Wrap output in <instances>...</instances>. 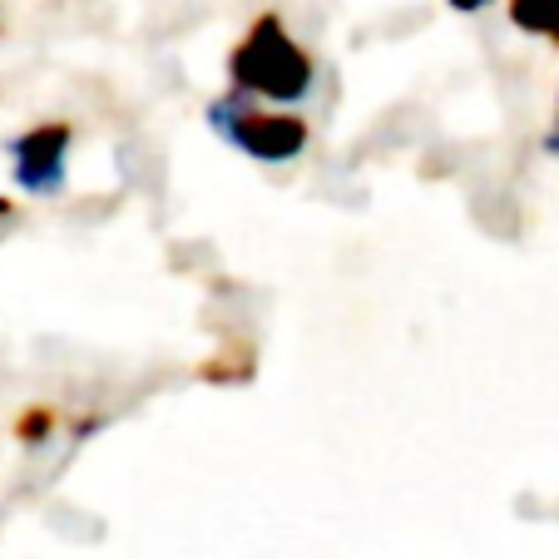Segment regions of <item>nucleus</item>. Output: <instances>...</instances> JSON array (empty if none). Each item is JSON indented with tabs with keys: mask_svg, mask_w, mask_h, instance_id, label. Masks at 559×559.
Segmentation results:
<instances>
[{
	"mask_svg": "<svg viewBox=\"0 0 559 559\" xmlns=\"http://www.w3.org/2000/svg\"><path fill=\"white\" fill-rule=\"evenodd\" d=\"M312 80L317 60L302 40H293L277 11L258 15L228 50V85L253 99H267V105H302L312 95Z\"/></svg>",
	"mask_w": 559,
	"mask_h": 559,
	"instance_id": "f257e3e1",
	"label": "nucleus"
},
{
	"mask_svg": "<svg viewBox=\"0 0 559 559\" xmlns=\"http://www.w3.org/2000/svg\"><path fill=\"white\" fill-rule=\"evenodd\" d=\"M209 129L223 139L228 148L258 158V164H293L307 148L312 129L302 115H283V109H263L253 95L228 90L209 105Z\"/></svg>",
	"mask_w": 559,
	"mask_h": 559,
	"instance_id": "f03ea898",
	"label": "nucleus"
},
{
	"mask_svg": "<svg viewBox=\"0 0 559 559\" xmlns=\"http://www.w3.org/2000/svg\"><path fill=\"white\" fill-rule=\"evenodd\" d=\"M74 129L64 119H45V124H31L25 134L5 139V154H11V174L31 199H55L70 179L64 158H70Z\"/></svg>",
	"mask_w": 559,
	"mask_h": 559,
	"instance_id": "7ed1b4c3",
	"label": "nucleus"
},
{
	"mask_svg": "<svg viewBox=\"0 0 559 559\" xmlns=\"http://www.w3.org/2000/svg\"><path fill=\"white\" fill-rule=\"evenodd\" d=\"M506 15L520 35L535 40H555L559 31V0H506Z\"/></svg>",
	"mask_w": 559,
	"mask_h": 559,
	"instance_id": "20e7f679",
	"label": "nucleus"
},
{
	"mask_svg": "<svg viewBox=\"0 0 559 559\" xmlns=\"http://www.w3.org/2000/svg\"><path fill=\"white\" fill-rule=\"evenodd\" d=\"M50 431H55V412H50V406H31V412L15 421V441H25V445L50 441Z\"/></svg>",
	"mask_w": 559,
	"mask_h": 559,
	"instance_id": "39448f33",
	"label": "nucleus"
},
{
	"mask_svg": "<svg viewBox=\"0 0 559 559\" xmlns=\"http://www.w3.org/2000/svg\"><path fill=\"white\" fill-rule=\"evenodd\" d=\"M539 148H545V154H555V158H559V105H555V124L545 129V139H539Z\"/></svg>",
	"mask_w": 559,
	"mask_h": 559,
	"instance_id": "423d86ee",
	"label": "nucleus"
},
{
	"mask_svg": "<svg viewBox=\"0 0 559 559\" xmlns=\"http://www.w3.org/2000/svg\"><path fill=\"white\" fill-rule=\"evenodd\" d=\"M445 5H451V11H461V15H475V11H486L490 0H445Z\"/></svg>",
	"mask_w": 559,
	"mask_h": 559,
	"instance_id": "0eeeda50",
	"label": "nucleus"
},
{
	"mask_svg": "<svg viewBox=\"0 0 559 559\" xmlns=\"http://www.w3.org/2000/svg\"><path fill=\"white\" fill-rule=\"evenodd\" d=\"M555 50H559V31H555Z\"/></svg>",
	"mask_w": 559,
	"mask_h": 559,
	"instance_id": "6e6552de",
	"label": "nucleus"
}]
</instances>
